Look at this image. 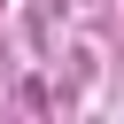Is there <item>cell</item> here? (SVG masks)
<instances>
[]
</instances>
